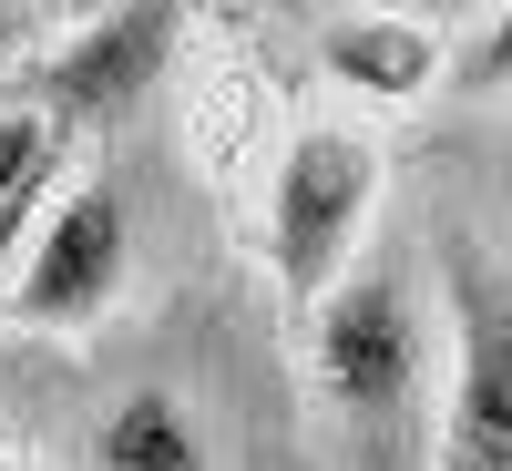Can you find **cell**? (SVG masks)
<instances>
[{
	"instance_id": "6da1fadb",
	"label": "cell",
	"mask_w": 512,
	"mask_h": 471,
	"mask_svg": "<svg viewBox=\"0 0 512 471\" xmlns=\"http://www.w3.org/2000/svg\"><path fill=\"white\" fill-rule=\"evenodd\" d=\"M308 328V410L338 471H431V420H441V308L410 246H359Z\"/></svg>"
},
{
	"instance_id": "7a4b0ae2",
	"label": "cell",
	"mask_w": 512,
	"mask_h": 471,
	"mask_svg": "<svg viewBox=\"0 0 512 471\" xmlns=\"http://www.w3.org/2000/svg\"><path fill=\"white\" fill-rule=\"evenodd\" d=\"M379 175H390V154L359 123H297L287 134L277 185H267V256H277L287 308H318L359 267V236L379 216Z\"/></svg>"
},
{
	"instance_id": "3957f363",
	"label": "cell",
	"mask_w": 512,
	"mask_h": 471,
	"mask_svg": "<svg viewBox=\"0 0 512 471\" xmlns=\"http://www.w3.org/2000/svg\"><path fill=\"white\" fill-rule=\"evenodd\" d=\"M441 359L431 471H512V277L472 236L441 246Z\"/></svg>"
},
{
	"instance_id": "277c9868",
	"label": "cell",
	"mask_w": 512,
	"mask_h": 471,
	"mask_svg": "<svg viewBox=\"0 0 512 471\" xmlns=\"http://www.w3.org/2000/svg\"><path fill=\"white\" fill-rule=\"evenodd\" d=\"M123 277H134V205L113 185H72V195L41 205V226H31V256L11 277V318L82 328V318H103L123 297Z\"/></svg>"
},
{
	"instance_id": "5b68a950",
	"label": "cell",
	"mask_w": 512,
	"mask_h": 471,
	"mask_svg": "<svg viewBox=\"0 0 512 471\" xmlns=\"http://www.w3.org/2000/svg\"><path fill=\"white\" fill-rule=\"evenodd\" d=\"M175 41H185L175 11H93V21H72L52 52L31 62V113H52L62 134H82V123L123 113L134 93H154V72L175 62Z\"/></svg>"
},
{
	"instance_id": "8992f818",
	"label": "cell",
	"mask_w": 512,
	"mask_h": 471,
	"mask_svg": "<svg viewBox=\"0 0 512 471\" xmlns=\"http://www.w3.org/2000/svg\"><path fill=\"white\" fill-rule=\"evenodd\" d=\"M318 62L359 103H420L441 82L451 41L431 21H410V11H338V21H318Z\"/></svg>"
},
{
	"instance_id": "52a82bcc",
	"label": "cell",
	"mask_w": 512,
	"mask_h": 471,
	"mask_svg": "<svg viewBox=\"0 0 512 471\" xmlns=\"http://www.w3.org/2000/svg\"><path fill=\"white\" fill-rule=\"evenodd\" d=\"M93 471H216V451L175 390H123L93 420Z\"/></svg>"
},
{
	"instance_id": "ba28073f",
	"label": "cell",
	"mask_w": 512,
	"mask_h": 471,
	"mask_svg": "<svg viewBox=\"0 0 512 471\" xmlns=\"http://www.w3.org/2000/svg\"><path fill=\"white\" fill-rule=\"evenodd\" d=\"M62 154H72V134H62L52 113H31V103H0V205H21V195H52Z\"/></svg>"
},
{
	"instance_id": "9c48e42d",
	"label": "cell",
	"mask_w": 512,
	"mask_h": 471,
	"mask_svg": "<svg viewBox=\"0 0 512 471\" xmlns=\"http://www.w3.org/2000/svg\"><path fill=\"white\" fill-rule=\"evenodd\" d=\"M441 72H451V82H461V93H472V103L512 93V0H502V11H482V21H472V41H461V52H451Z\"/></svg>"
},
{
	"instance_id": "30bf717a",
	"label": "cell",
	"mask_w": 512,
	"mask_h": 471,
	"mask_svg": "<svg viewBox=\"0 0 512 471\" xmlns=\"http://www.w3.org/2000/svg\"><path fill=\"white\" fill-rule=\"evenodd\" d=\"M21 41H31V21H21V11H0V62H11Z\"/></svg>"
},
{
	"instance_id": "8fae6325",
	"label": "cell",
	"mask_w": 512,
	"mask_h": 471,
	"mask_svg": "<svg viewBox=\"0 0 512 471\" xmlns=\"http://www.w3.org/2000/svg\"><path fill=\"white\" fill-rule=\"evenodd\" d=\"M502 216H512V154H502Z\"/></svg>"
},
{
	"instance_id": "7c38bea8",
	"label": "cell",
	"mask_w": 512,
	"mask_h": 471,
	"mask_svg": "<svg viewBox=\"0 0 512 471\" xmlns=\"http://www.w3.org/2000/svg\"><path fill=\"white\" fill-rule=\"evenodd\" d=\"M0 471H21V461H11V441H0Z\"/></svg>"
}]
</instances>
